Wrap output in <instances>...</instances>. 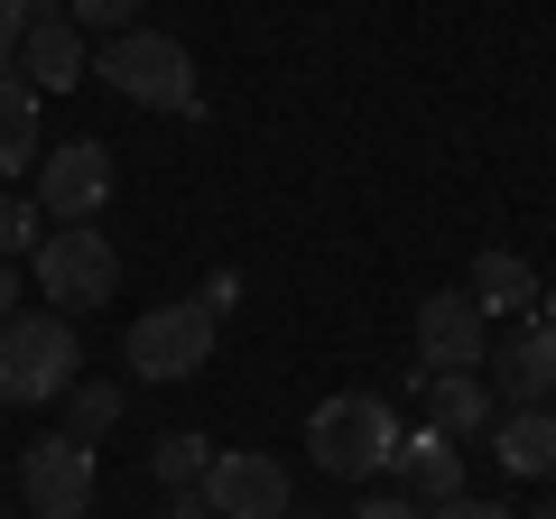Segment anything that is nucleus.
I'll return each mask as SVG.
<instances>
[{"label": "nucleus", "instance_id": "423d86ee", "mask_svg": "<svg viewBox=\"0 0 556 519\" xmlns=\"http://www.w3.org/2000/svg\"><path fill=\"white\" fill-rule=\"evenodd\" d=\"M93 492H102V464H93V445L84 436H38V445H20V510L28 519H84L93 510Z\"/></svg>", "mask_w": 556, "mask_h": 519}, {"label": "nucleus", "instance_id": "dca6fc26", "mask_svg": "<svg viewBox=\"0 0 556 519\" xmlns=\"http://www.w3.org/2000/svg\"><path fill=\"white\" fill-rule=\"evenodd\" d=\"M464 288H473V306H482V316H529V306H538V269H529L519 251H482Z\"/></svg>", "mask_w": 556, "mask_h": 519}, {"label": "nucleus", "instance_id": "a878e982", "mask_svg": "<svg viewBox=\"0 0 556 519\" xmlns=\"http://www.w3.org/2000/svg\"><path fill=\"white\" fill-rule=\"evenodd\" d=\"M538 316H547V325H556V288H538Z\"/></svg>", "mask_w": 556, "mask_h": 519}, {"label": "nucleus", "instance_id": "f257e3e1", "mask_svg": "<svg viewBox=\"0 0 556 519\" xmlns=\"http://www.w3.org/2000/svg\"><path fill=\"white\" fill-rule=\"evenodd\" d=\"M75 380H84L75 316H56V306L0 316V400H10V408H47V400H65Z\"/></svg>", "mask_w": 556, "mask_h": 519}, {"label": "nucleus", "instance_id": "a211bd4d", "mask_svg": "<svg viewBox=\"0 0 556 519\" xmlns=\"http://www.w3.org/2000/svg\"><path fill=\"white\" fill-rule=\"evenodd\" d=\"M214 455H223L214 436H195V427H177V436H159V445H149V473H159L167 492H204V473H214Z\"/></svg>", "mask_w": 556, "mask_h": 519}, {"label": "nucleus", "instance_id": "412c9836", "mask_svg": "<svg viewBox=\"0 0 556 519\" xmlns=\"http://www.w3.org/2000/svg\"><path fill=\"white\" fill-rule=\"evenodd\" d=\"M38 20V0H0V65H20V38Z\"/></svg>", "mask_w": 556, "mask_h": 519}, {"label": "nucleus", "instance_id": "393cba45", "mask_svg": "<svg viewBox=\"0 0 556 519\" xmlns=\"http://www.w3.org/2000/svg\"><path fill=\"white\" fill-rule=\"evenodd\" d=\"M0 316H20V269L0 260Z\"/></svg>", "mask_w": 556, "mask_h": 519}, {"label": "nucleus", "instance_id": "4be33fe9", "mask_svg": "<svg viewBox=\"0 0 556 519\" xmlns=\"http://www.w3.org/2000/svg\"><path fill=\"white\" fill-rule=\"evenodd\" d=\"M353 519H427V501H417V492H371Z\"/></svg>", "mask_w": 556, "mask_h": 519}, {"label": "nucleus", "instance_id": "39448f33", "mask_svg": "<svg viewBox=\"0 0 556 519\" xmlns=\"http://www.w3.org/2000/svg\"><path fill=\"white\" fill-rule=\"evenodd\" d=\"M214 334H223V316L204 298H167V306H149V316H130L121 362H130L139 380H195L204 362H214Z\"/></svg>", "mask_w": 556, "mask_h": 519}, {"label": "nucleus", "instance_id": "1a4fd4ad", "mask_svg": "<svg viewBox=\"0 0 556 519\" xmlns=\"http://www.w3.org/2000/svg\"><path fill=\"white\" fill-rule=\"evenodd\" d=\"M38 204H47V223H93L112 204V149L102 140H56L38 159Z\"/></svg>", "mask_w": 556, "mask_h": 519}, {"label": "nucleus", "instance_id": "6e6552de", "mask_svg": "<svg viewBox=\"0 0 556 519\" xmlns=\"http://www.w3.org/2000/svg\"><path fill=\"white\" fill-rule=\"evenodd\" d=\"M204 501H214L223 519H288V510H298V482H288V464H278V455L223 445L214 473H204Z\"/></svg>", "mask_w": 556, "mask_h": 519}, {"label": "nucleus", "instance_id": "ddd939ff", "mask_svg": "<svg viewBox=\"0 0 556 519\" xmlns=\"http://www.w3.org/2000/svg\"><path fill=\"white\" fill-rule=\"evenodd\" d=\"M390 473H399V492H417L427 510H437V501L464 492V436H445V427H417V436H399Z\"/></svg>", "mask_w": 556, "mask_h": 519}, {"label": "nucleus", "instance_id": "bb28decb", "mask_svg": "<svg viewBox=\"0 0 556 519\" xmlns=\"http://www.w3.org/2000/svg\"><path fill=\"white\" fill-rule=\"evenodd\" d=\"M529 519H556V501H547V510H529Z\"/></svg>", "mask_w": 556, "mask_h": 519}, {"label": "nucleus", "instance_id": "c85d7f7f", "mask_svg": "<svg viewBox=\"0 0 556 519\" xmlns=\"http://www.w3.org/2000/svg\"><path fill=\"white\" fill-rule=\"evenodd\" d=\"M0 519H28V510H0Z\"/></svg>", "mask_w": 556, "mask_h": 519}, {"label": "nucleus", "instance_id": "b1692460", "mask_svg": "<svg viewBox=\"0 0 556 519\" xmlns=\"http://www.w3.org/2000/svg\"><path fill=\"white\" fill-rule=\"evenodd\" d=\"M204 306H214V316H232V306H241V269H214V279H204Z\"/></svg>", "mask_w": 556, "mask_h": 519}, {"label": "nucleus", "instance_id": "f3484780", "mask_svg": "<svg viewBox=\"0 0 556 519\" xmlns=\"http://www.w3.org/2000/svg\"><path fill=\"white\" fill-rule=\"evenodd\" d=\"M121 408H130L121 380H75V390L56 400V427H65V436H84V445H102V436L121 427Z\"/></svg>", "mask_w": 556, "mask_h": 519}, {"label": "nucleus", "instance_id": "6ab92c4d", "mask_svg": "<svg viewBox=\"0 0 556 519\" xmlns=\"http://www.w3.org/2000/svg\"><path fill=\"white\" fill-rule=\"evenodd\" d=\"M47 241V204L38 195H0V260H28Z\"/></svg>", "mask_w": 556, "mask_h": 519}, {"label": "nucleus", "instance_id": "0eeeda50", "mask_svg": "<svg viewBox=\"0 0 556 519\" xmlns=\"http://www.w3.org/2000/svg\"><path fill=\"white\" fill-rule=\"evenodd\" d=\"M492 362V316L473 306V288H437L417 306V371H482Z\"/></svg>", "mask_w": 556, "mask_h": 519}, {"label": "nucleus", "instance_id": "aec40b11", "mask_svg": "<svg viewBox=\"0 0 556 519\" xmlns=\"http://www.w3.org/2000/svg\"><path fill=\"white\" fill-rule=\"evenodd\" d=\"M65 10H75L84 38H121V28H139V10H149V0H65Z\"/></svg>", "mask_w": 556, "mask_h": 519}, {"label": "nucleus", "instance_id": "9b49d317", "mask_svg": "<svg viewBox=\"0 0 556 519\" xmlns=\"http://www.w3.org/2000/svg\"><path fill=\"white\" fill-rule=\"evenodd\" d=\"M20 75L38 84V93H75V84L93 75L84 28H75V10H65V0H38V20H28V38H20Z\"/></svg>", "mask_w": 556, "mask_h": 519}, {"label": "nucleus", "instance_id": "7ed1b4c3", "mask_svg": "<svg viewBox=\"0 0 556 519\" xmlns=\"http://www.w3.org/2000/svg\"><path fill=\"white\" fill-rule=\"evenodd\" d=\"M399 408L380 400V390H343V400H325L316 418H306V455H316V473L334 482H380L399 455Z\"/></svg>", "mask_w": 556, "mask_h": 519}, {"label": "nucleus", "instance_id": "f8f14e48", "mask_svg": "<svg viewBox=\"0 0 556 519\" xmlns=\"http://www.w3.org/2000/svg\"><path fill=\"white\" fill-rule=\"evenodd\" d=\"M417 400H427V427H445V436H492L501 418V390L482 371H417Z\"/></svg>", "mask_w": 556, "mask_h": 519}, {"label": "nucleus", "instance_id": "f03ea898", "mask_svg": "<svg viewBox=\"0 0 556 519\" xmlns=\"http://www.w3.org/2000/svg\"><path fill=\"white\" fill-rule=\"evenodd\" d=\"M93 75L112 84L121 102H139V112H177V121H204V84H195V56H186L167 28H121V38H102Z\"/></svg>", "mask_w": 556, "mask_h": 519}, {"label": "nucleus", "instance_id": "4468645a", "mask_svg": "<svg viewBox=\"0 0 556 519\" xmlns=\"http://www.w3.org/2000/svg\"><path fill=\"white\" fill-rule=\"evenodd\" d=\"M38 159H47V93L20 65H0V177H28Z\"/></svg>", "mask_w": 556, "mask_h": 519}, {"label": "nucleus", "instance_id": "cd10ccee", "mask_svg": "<svg viewBox=\"0 0 556 519\" xmlns=\"http://www.w3.org/2000/svg\"><path fill=\"white\" fill-rule=\"evenodd\" d=\"M288 519H316V510H288Z\"/></svg>", "mask_w": 556, "mask_h": 519}, {"label": "nucleus", "instance_id": "20e7f679", "mask_svg": "<svg viewBox=\"0 0 556 519\" xmlns=\"http://www.w3.org/2000/svg\"><path fill=\"white\" fill-rule=\"evenodd\" d=\"M28 279H38V298L56 306V316H93L121 288V251H112L102 223H56V232L28 251Z\"/></svg>", "mask_w": 556, "mask_h": 519}, {"label": "nucleus", "instance_id": "5701e85b", "mask_svg": "<svg viewBox=\"0 0 556 519\" xmlns=\"http://www.w3.org/2000/svg\"><path fill=\"white\" fill-rule=\"evenodd\" d=\"M427 519H519V510H501V501H473V492H455V501H437Z\"/></svg>", "mask_w": 556, "mask_h": 519}, {"label": "nucleus", "instance_id": "2eb2a0df", "mask_svg": "<svg viewBox=\"0 0 556 519\" xmlns=\"http://www.w3.org/2000/svg\"><path fill=\"white\" fill-rule=\"evenodd\" d=\"M492 455H501V473H519V482H547L556 473V408H510V418H492Z\"/></svg>", "mask_w": 556, "mask_h": 519}, {"label": "nucleus", "instance_id": "9d476101", "mask_svg": "<svg viewBox=\"0 0 556 519\" xmlns=\"http://www.w3.org/2000/svg\"><path fill=\"white\" fill-rule=\"evenodd\" d=\"M482 371H501V400H510V408H547L556 400V325L538 316V306H529V316H510Z\"/></svg>", "mask_w": 556, "mask_h": 519}]
</instances>
